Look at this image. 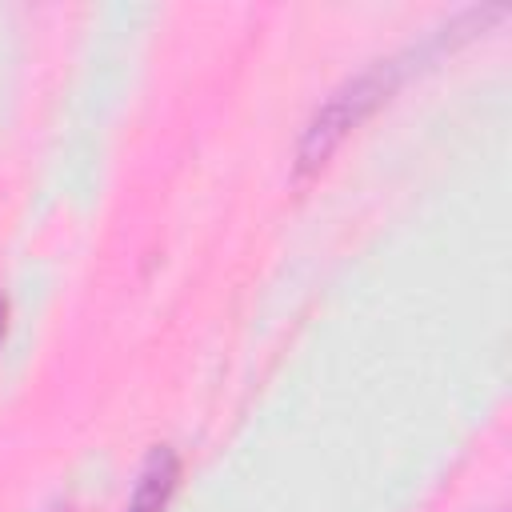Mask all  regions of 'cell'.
I'll list each match as a JSON object with an SVG mask.
<instances>
[{"label": "cell", "mask_w": 512, "mask_h": 512, "mask_svg": "<svg viewBox=\"0 0 512 512\" xmlns=\"http://www.w3.org/2000/svg\"><path fill=\"white\" fill-rule=\"evenodd\" d=\"M172 484H176V456L168 448H160V452H152L128 512H164V504L172 496Z\"/></svg>", "instance_id": "6da1fadb"}, {"label": "cell", "mask_w": 512, "mask_h": 512, "mask_svg": "<svg viewBox=\"0 0 512 512\" xmlns=\"http://www.w3.org/2000/svg\"><path fill=\"white\" fill-rule=\"evenodd\" d=\"M0 332H4V304H0Z\"/></svg>", "instance_id": "7a4b0ae2"}]
</instances>
